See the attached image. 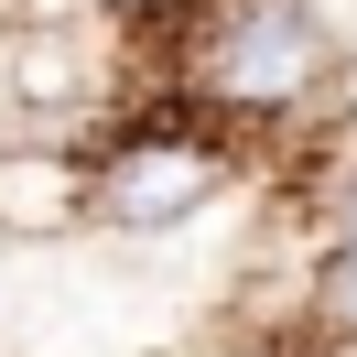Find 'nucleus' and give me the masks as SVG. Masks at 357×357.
Wrapping results in <instances>:
<instances>
[{
  "label": "nucleus",
  "mask_w": 357,
  "mask_h": 357,
  "mask_svg": "<svg viewBox=\"0 0 357 357\" xmlns=\"http://www.w3.org/2000/svg\"><path fill=\"white\" fill-rule=\"evenodd\" d=\"M335 87L325 0H206L184 22V109L206 119H303Z\"/></svg>",
  "instance_id": "obj_1"
},
{
  "label": "nucleus",
  "mask_w": 357,
  "mask_h": 357,
  "mask_svg": "<svg viewBox=\"0 0 357 357\" xmlns=\"http://www.w3.org/2000/svg\"><path fill=\"white\" fill-rule=\"evenodd\" d=\"M227 174H238V152H227L217 119H141V130H119L98 152V227L174 238L227 195Z\"/></svg>",
  "instance_id": "obj_2"
},
{
  "label": "nucleus",
  "mask_w": 357,
  "mask_h": 357,
  "mask_svg": "<svg viewBox=\"0 0 357 357\" xmlns=\"http://www.w3.org/2000/svg\"><path fill=\"white\" fill-rule=\"evenodd\" d=\"M76 227H98V162L76 141H11L0 152V238L44 249Z\"/></svg>",
  "instance_id": "obj_3"
},
{
  "label": "nucleus",
  "mask_w": 357,
  "mask_h": 357,
  "mask_svg": "<svg viewBox=\"0 0 357 357\" xmlns=\"http://www.w3.org/2000/svg\"><path fill=\"white\" fill-rule=\"evenodd\" d=\"M0 76H11V109H44V119L98 109V66H87V44H76V22H11Z\"/></svg>",
  "instance_id": "obj_4"
},
{
  "label": "nucleus",
  "mask_w": 357,
  "mask_h": 357,
  "mask_svg": "<svg viewBox=\"0 0 357 357\" xmlns=\"http://www.w3.org/2000/svg\"><path fill=\"white\" fill-rule=\"evenodd\" d=\"M303 314L325 335H347L357 347V238H325L314 249V271H303Z\"/></svg>",
  "instance_id": "obj_5"
},
{
  "label": "nucleus",
  "mask_w": 357,
  "mask_h": 357,
  "mask_svg": "<svg viewBox=\"0 0 357 357\" xmlns=\"http://www.w3.org/2000/svg\"><path fill=\"white\" fill-rule=\"evenodd\" d=\"M335 238H357V174L335 184Z\"/></svg>",
  "instance_id": "obj_6"
},
{
  "label": "nucleus",
  "mask_w": 357,
  "mask_h": 357,
  "mask_svg": "<svg viewBox=\"0 0 357 357\" xmlns=\"http://www.w3.org/2000/svg\"><path fill=\"white\" fill-rule=\"evenodd\" d=\"M87 11H130V22H141V11H162V0H87Z\"/></svg>",
  "instance_id": "obj_7"
},
{
  "label": "nucleus",
  "mask_w": 357,
  "mask_h": 357,
  "mask_svg": "<svg viewBox=\"0 0 357 357\" xmlns=\"http://www.w3.org/2000/svg\"><path fill=\"white\" fill-rule=\"evenodd\" d=\"M227 357H282V347H227Z\"/></svg>",
  "instance_id": "obj_8"
}]
</instances>
